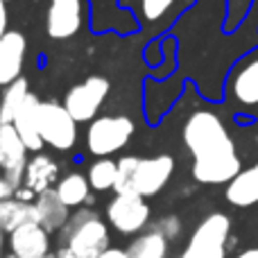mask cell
<instances>
[{
  "label": "cell",
  "instance_id": "obj_1",
  "mask_svg": "<svg viewBox=\"0 0 258 258\" xmlns=\"http://www.w3.org/2000/svg\"><path fill=\"white\" fill-rule=\"evenodd\" d=\"M183 145L192 156V179L204 186L229 183L242 170L236 141L215 111L197 109L181 129Z\"/></svg>",
  "mask_w": 258,
  "mask_h": 258
},
{
  "label": "cell",
  "instance_id": "obj_2",
  "mask_svg": "<svg viewBox=\"0 0 258 258\" xmlns=\"http://www.w3.org/2000/svg\"><path fill=\"white\" fill-rule=\"evenodd\" d=\"M61 245L71 247L80 258H98L111 247L109 222H104L93 209H75L66 227L59 231Z\"/></svg>",
  "mask_w": 258,
  "mask_h": 258
},
{
  "label": "cell",
  "instance_id": "obj_3",
  "mask_svg": "<svg viewBox=\"0 0 258 258\" xmlns=\"http://www.w3.org/2000/svg\"><path fill=\"white\" fill-rule=\"evenodd\" d=\"M136 122L125 113H107L89 122L86 129V150L93 156H111L132 141Z\"/></svg>",
  "mask_w": 258,
  "mask_h": 258
},
{
  "label": "cell",
  "instance_id": "obj_4",
  "mask_svg": "<svg viewBox=\"0 0 258 258\" xmlns=\"http://www.w3.org/2000/svg\"><path fill=\"white\" fill-rule=\"evenodd\" d=\"M231 220L224 213H211L190 233L179 258H227Z\"/></svg>",
  "mask_w": 258,
  "mask_h": 258
},
{
  "label": "cell",
  "instance_id": "obj_5",
  "mask_svg": "<svg viewBox=\"0 0 258 258\" xmlns=\"http://www.w3.org/2000/svg\"><path fill=\"white\" fill-rule=\"evenodd\" d=\"M111 93V82L104 75H86L82 82L66 91L63 107L77 122H91L98 118L102 104Z\"/></svg>",
  "mask_w": 258,
  "mask_h": 258
},
{
  "label": "cell",
  "instance_id": "obj_6",
  "mask_svg": "<svg viewBox=\"0 0 258 258\" xmlns=\"http://www.w3.org/2000/svg\"><path fill=\"white\" fill-rule=\"evenodd\" d=\"M107 222L120 236H138L152 224V209L145 197L136 195H113L107 204Z\"/></svg>",
  "mask_w": 258,
  "mask_h": 258
},
{
  "label": "cell",
  "instance_id": "obj_7",
  "mask_svg": "<svg viewBox=\"0 0 258 258\" xmlns=\"http://www.w3.org/2000/svg\"><path fill=\"white\" fill-rule=\"evenodd\" d=\"M77 125L80 122L68 113L63 102H41L39 113V127L43 143L57 152H71L77 143Z\"/></svg>",
  "mask_w": 258,
  "mask_h": 258
},
{
  "label": "cell",
  "instance_id": "obj_8",
  "mask_svg": "<svg viewBox=\"0 0 258 258\" xmlns=\"http://www.w3.org/2000/svg\"><path fill=\"white\" fill-rule=\"evenodd\" d=\"M30 150L18 136L14 125H5L0 129V174L7 179V183L16 190L23 186L27 170V161H30Z\"/></svg>",
  "mask_w": 258,
  "mask_h": 258
},
{
  "label": "cell",
  "instance_id": "obj_9",
  "mask_svg": "<svg viewBox=\"0 0 258 258\" xmlns=\"http://www.w3.org/2000/svg\"><path fill=\"white\" fill-rule=\"evenodd\" d=\"M84 23V0H50L45 12V32L54 41L73 39Z\"/></svg>",
  "mask_w": 258,
  "mask_h": 258
},
{
  "label": "cell",
  "instance_id": "obj_10",
  "mask_svg": "<svg viewBox=\"0 0 258 258\" xmlns=\"http://www.w3.org/2000/svg\"><path fill=\"white\" fill-rule=\"evenodd\" d=\"M174 174V159L172 154H156V156H141V163L134 179V190L141 197H154L170 183Z\"/></svg>",
  "mask_w": 258,
  "mask_h": 258
},
{
  "label": "cell",
  "instance_id": "obj_11",
  "mask_svg": "<svg viewBox=\"0 0 258 258\" xmlns=\"http://www.w3.org/2000/svg\"><path fill=\"white\" fill-rule=\"evenodd\" d=\"M27 57V39L23 32L7 30L0 36V86H7L23 77Z\"/></svg>",
  "mask_w": 258,
  "mask_h": 258
},
{
  "label": "cell",
  "instance_id": "obj_12",
  "mask_svg": "<svg viewBox=\"0 0 258 258\" xmlns=\"http://www.w3.org/2000/svg\"><path fill=\"white\" fill-rule=\"evenodd\" d=\"M50 236L39 222H30L18 227L7 236V249L16 258H43L50 251Z\"/></svg>",
  "mask_w": 258,
  "mask_h": 258
},
{
  "label": "cell",
  "instance_id": "obj_13",
  "mask_svg": "<svg viewBox=\"0 0 258 258\" xmlns=\"http://www.w3.org/2000/svg\"><path fill=\"white\" fill-rule=\"evenodd\" d=\"M229 95L242 107H258V54L233 68L229 77Z\"/></svg>",
  "mask_w": 258,
  "mask_h": 258
},
{
  "label": "cell",
  "instance_id": "obj_14",
  "mask_svg": "<svg viewBox=\"0 0 258 258\" xmlns=\"http://www.w3.org/2000/svg\"><path fill=\"white\" fill-rule=\"evenodd\" d=\"M41 102L39 95L30 93L27 100L23 102V107L18 109L16 118H14V129L18 132V136L23 138V143L27 145L30 152H41L45 147L43 136H41V127H39V113H41Z\"/></svg>",
  "mask_w": 258,
  "mask_h": 258
},
{
  "label": "cell",
  "instance_id": "obj_15",
  "mask_svg": "<svg viewBox=\"0 0 258 258\" xmlns=\"http://www.w3.org/2000/svg\"><path fill=\"white\" fill-rule=\"evenodd\" d=\"M57 181H59V163L45 152H34V156L27 161L23 186L32 188L36 195H41V192L57 186Z\"/></svg>",
  "mask_w": 258,
  "mask_h": 258
},
{
  "label": "cell",
  "instance_id": "obj_16",
  "mask_svg": "<svg viewBox=\"0 0 258 258\" xmlns=\"http://www.w3.org/2000/svg\"><path fill=\"white\" fill-rule=\"evenodd\" d=\"M36 206V215H39V224L45 229L48 233H59L63 227H66L68 218H71V211L66 204L61 202V197L57 195L54 188L36 195L34 200Z\"/></svg>",
  "mask_w": 258,
  "mask_h": 258
},
{
  "label": "cell",
  "instance_id": "obj_17",
  "mask_svg": "<svg viewBox=\"0 0 258 258\" xmlns=\"http://www.w3.org/2000/svg\"><path fill=\"white\" fill-rule=\"evenodd\" d=\"M227 202L238 209H247V206L258 204V161L249 168L240 170L231 181L227 183Z\"/></svg>",
  "mask_w": 258,
  "mask_h": 258
},
{
  "label": "cell",
  "instance_id": "obj_18",
  "mask_svg": "<svg viewBox=\"0 0 258 258\" xmlns=\"http://www.w3.org/2000/svg\"><path fill=\"white\" fill-rule=\"evenodd\" d=\"M190 3L192 0H134V9L145 25L161 27L170 23L174 14L183 12Z\"/></svg>",
  "mask_w": 258,
  "mask_h": 258
},
{
  "label": "cell",
  "instance_id": "obj_19",
  "mask_svg": "<svg viewBox=\"0 0 258 258\" xmlns=\"http://www.w3.org/2000/svg\"><path fill=\"white\" fill-rule=\"evenodd\" d=\"M30 222H39L34 202H21L14 195L0 202V231H5L9 236L18 227Z\"/></svg>",
  "mask_w": 258,
  "mask_h": 258
},
{
  "label": "cell",
  "instance_id": "obj_20",
  "mask_svg": "<svg viewBox=\"0 0 258 258\" xmlns=\"http://www.w3.org/2000/svg\"><path fill=\"white\" fill-rule=\"evenodd\" d=\"M57 195L61 197V202L68 206V209H80V206L89 204L91 200V183L89 177L82 172H68L63 177H59L57 186H54Z\"/></svg>",
  "mask_w": 258,
  "mask_h": 258
},
{
  "label": "cell",
  "instance_id": "obj_21",
  "mask_svg": "<svg viewBox=\"0 0 258 258\" xmlns=\"http://www.w3.org/2000/svg\"><path fill=\"white\" fill-rule=\"evenodd\" d=\"M168 247L170 242L161 233H156L154 229H145V231L138 233L129 242L127 256L129 258H168Z\"/></svg>",
  "mask_w": 258,
  "mask_h": 258
},
{
  "label": "cell",
  "instance_id": "obj_22",
  "mask_svg": "<svg viewBox=\"0 0 258 258\" xmlns=\"http://www.w3.org/2000/svg\"><path fill=\"white\" fill-rule=\"evenodd\" d=\"M3 98H0V118H3L7 125H12L14 118H16L18 109L23 107V102L27 100V95L32 93L30 86H27L25 77H18L16 82L3 86Z\"/></svg>",
  "mask_w": 258,
  "mask_h": 258
},
{
  "label": "cell",
  "instance_id": "obj_23",
  "mask_svg": "<svg viewBox=\"0 0 258 258\" xmlns=\"http://www.w3.org/2000/svg\"><path fill=\"white\" fill-rule=\"evenodd\" d=\"M86 177H89V183L95 192L113 190L118 177V161H111L109 156H100L89 165Z\"/></svg>",
  "mask_w": 258,
  "mask_h": 258
},
{
  "label": "cell",
  "instance_id": "obj_24",
  "mask_svg": "<svg viewBox=\"0 0 258 258\" xmlns=\"http://www.w3.org/2000/svg\"><path fill=\"white\" fill-rule=\"evenodd\" d=\"M141 163V156L136 154H127L122 159H118V177H116V186L113 192L116 195H132L134 190V179H136V170Z\"/></svg>",
  "mask_w": 258,
  "mask_h": 258
},
{
  "label": "cell",
  "instance_id": "obj_25",
  "mask_svg": "<svg viewBox=\"0 0 258 258\" xmlns=\"http://www.w3.org/2000/svg\"><path fill=\"white\" fill-rule=\"evenodd\" d=\"M150 229H154V231L161 233V236H163L168 242H172V240H177V238L183 233V220L179 218L177 213H168V215L156 218L154 222L150 224Z\"/></svg>",
  "mask_w": 258,
  "mask_h": 258
},
{
  "label": "cell",
  "instance_id": "obj_26",
  "mask_svg": "<svg viewBox=\"0 0 258 258\" xmlns=\"http://www.w3.org/2000/svg\"><path fill=\"white\" fill-rule=\"evenodd\" d=\"M14 197H16V200H21V202H34L36 200V192L32 190V188H27V186H18L16 190H14Z\"/></svg>",
  "mask_w": 258,
  "mask_h": 258
},
{
  "label": "cell",
  "instance_id": "obj_27",
  "mask_svg": "<svg viewBox=\"0 0 258 258\" xmlns=\"http://www.w3.org/2000/svg\"><path fill=\"white\" fill-rule=\"evenodd\" d=\"M9 25V9H7V0H0V36L7 32Z\"/></svg>",
  "mask_w": 258,
  "mask_h": 258
},
{
  "label": "cell",
  "instance_id": "obj_28",
  "mask_svg": "<svg viewBox=\"0 0 258 258\" xmlns=\"http://www.w3.org/2000/svg\"><path fill=\"white\" fill-rule=\"evenodd\" d=\"M98 258H129V256H127V249H120V247H109V249L104 251L102 256H98Z\"/></svg>",
  "mask_w": 258,
  "mask_h": 258
},
{
  "label": "cell",
  "instance_id": "obj_29",
  "mask_svg": "<svg viewBox=\"0 0 258 258\" xmlns=\"http://www.w3.org/2000/svg\"><path fill=\"white\" fill-rule=\"evenodd\" d=\"M12 195H14V188L9 186L7 179H5L3 174H0V202L7 200V197H12Z\"/></svg>",
  "mask_w": 258,
  "mask_h": 258
},
{
  "label": "cell",
  "instance_id": "obj_30",
  "mask_svg": "<svg viewBox=\"0 0 258 258\" xmlns=\"http://www.w3.org/2000/svg\"><path fill=\"white\" fill-rule=\"evenodd\" d=\"M54 256H57V258H80V256L75 254V251L71 249V247H66V245H61V247H59V249L54 251Z\"/></svg>",
  "mask_w": 258,
  "mask_h": 258
},
{
  "label": "cell",
  "instance_id": "obj_31",
  "mask_svg": "<svg viewBox=\"0 0 258 258\" xmlns=\"http://www.w3.org/2000/svg\"><path fill=\"white\" fill-rule=\"evenodd\" d=\"M233 258H258V247H251V249L240 251V254H236Z\"/></svg>",
  "mask_w": 258,
  "mask_h": 258
},
{
  "label": "cell",
  "instance_id": "obj_32",
  "mask_svg": "<svg viewBox=\"0 0 258 258\" xmlns=\"http://www.w3.org/2000/svg\"><path fill=\"white\" fill-rule=\"evenodd\" d=\"M5 249H7V233L0 231V258L5 256Z\"/></svg>",
  "mask_w": 258,
  "mask_h": 258
},
{
  "label": "cell",
  "instance_id": "obj_33",
  "mask_svg": "<svg viewBox=\"0 0 258 258\" xmlns=\"http://www.w3.org/2000/svg\"><path fill=\"white\" fill-rule=\"evenodd\" d=\"M5 125H7V122H5V120H3V118H0V129H3Z\"/></svg>",
  "mask_w": 258,
  "mask_h": 258
},
{
  "label": "cell",
  "instance_id": "obj_34",
  "mask_svg": "<svg viewBox=\"0 0 258 258\" xmlns=\"http://www.w3.org/2000/svg\"><path fill=\"white\" fill-rule=\"evenodd\" d=\"M3 258H16V256H14V254H5Z\"/></svg>",
  "mask_w": 258,
  "mask_h": 258
},
{
  "label": "cell",
  "instance_id": "obj_35",
  "mask_svg": "<svg viewBox=\"0 0 258 258\" xmlns=\"http://www.w3.org/2000/svg\"><path fill=\"white\" fill-rule=\"evenodd\" d=\"M43 258H57V256H54V254H48V256H43Z\"/></svg>",
  "mask_w": 258,
  "mask_h": 258
},
{
  "label": "cell",
  "instance_id": "obj_36",
  "mask_svg": "<svg viewBox=\"0 0 258 258\" xmlns=\"http://www.w3.org/2000/svg\"><path fill=\"white\" fill-rule=\"evenodd\" d=\"M7 3H9V0H7Z\"/></svg>",
  "mask_w": 258,
  "mask_h": 258
}]
</instances>
